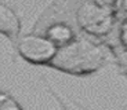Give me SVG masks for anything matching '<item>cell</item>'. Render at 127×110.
Here are the masks:
<instances>
[{
    "instance_id": "1",
    "label": "cell",
    "mask_w": 127,
    "mask_h": 110,
    "mask_svg": "<svg viewBox=\"0 0 127 110\" xmlns=\"http://www.w3.org/2000/svg\"><path fill=\"white\" fill-rule=\"evenodd\" d=\"M108 47L84 36H77L72 43L58 48L48 66L72 76H87L98 72L108 62Z\"/></svg>"
},
{
    "instance_id": "2",
    "label": "cell",
    "mask_w": 127,
    "mask_h": 110,
    "mask_svg": "<svg viewBox=\"0 0 127 110\" xmlns=\"http://www.w3.org/2000/svg\"><path fill=\"white\" fill-rule=\"evenodd\" d=\"M75 22L79 30L84 35L95 39H104L113 32L118 15L116 11L101 8L91 0H82L75 10Z\"/></svg>"
},
{
    "instance_id": "3",
    "label": "cell",
    "mask_w": 127,
    "mask_h": 110,
    "mask_svg": "<svg viewBox=\"0 0 127 110\" xmlns=\"http://www.w3.org/2000/svg\"><path fill=\"white\" fill-rule=\"evenodd\" d=\"M18 55L32 65L48 66L57 55L58 47L41 33H26L15 44Z\"/></svg>"
},
{
    "instance_id": "4",
    "label": "cell",
    "mask_w": 127,
    "mask_h": 110,
    "mask_svg": "<svg viewBox=\"0 0 127 110\" xmlns=\"http://www.w3.org/2000/svg\"><path fill=\"white\" fill-rule=\"evenodd\" d=\"M0 33L6 36L14 47L21 37V18L15 10L6 3H0Z\"/></svg>"
},
{
    "instance_id": "5",
    "label": "cell",
    "mask_w": 127,
    "mask_h": 110,
    "mask_svg": "<svg viewBox=\"0 0 127 110\" xmlns=\"http://www.w3.org/2000/svg\"><path fill=\"white\" fill-rule=\"evenodd\" d=\"M41 35H44L53 44H55L58 48L65 47L69 43H72L77 37L76 32L70 23L65 21H53L50 22Z\"/></svg>"
},
{
    "instance_id": "6",
    "label": "cell",
    "mask_w": 127,
    "mask_h": 110,
    "mask_svg": "<svg viewBox=\"0 0 127 110\" xmlns=\"http://www.w3.org/2000/svg\"><path fill=\"white\" fill-rule=\"evenodd\" d=\"M41 80H43V83H44V85H46V88H47L48 94L54 98L55 102L60 105L62 110H90V109H87L86 106H83L82 103H79V102L73 101V99H69V98L61 95L60 92H57L54 88L51 87V84L46 79H41Z\"/></svg>"
},
{
    "instance_id": "7",
    "label": "cell",
    "mask_w": 127,
    "mask_h": 110,
    "mask_svg": "<svg viewBox=\"0 0 127 110\" xmlns=\"http://www.w3.org/2000/svg\"><path fill=\"white\" fill-rule=\"evenodd\" d=\"M0 110H25V109L21 106V103L14 96H11L8 92L3 91L1 98H0Z\"/></svg>"
},
{
    "instance_id": "8",
    "label": "cell",
    "mask_w": 127,
    "mask_h": 110,
    "mask_svg": "<svg viewBox=\"0 0 127 110\" xmlns=\"http://www.w3.org/2000/svg\"><path fill=\"white\" fill-rule=\"evenodd\" d=\"M116 37H118L119 47L127 54V21H120V23L118 26Z\"/></svg>"
},
{
    "instance_id": "9",
    "label": "cell",
    "mask_w": 127,
    "mask_h": 110,
    "mask_svg": "<svg viewBox=\"0 0 127 110\" xmlns=\"http://www.w3.org/2000/svg\"><path fill=\"white\" fill-rule=\"evenodd\" d=\"M91 1L101 8L109 10V11H116L119 3V0H91Z\"/></svg>"
},
{
    "instance_id": "10",
    "label": "cell",
    "mask_w": 127,
    "mask_h": 110,
    "mask_svg": "<svg viewBox=\"0 0 127 110\" xmlns=\"http://www.w3.org/2000/svg\"><path fill=\"white\" fill-rule=\"evenodd\" d=\"M116 15H118V19H120V21H127V0H119Z\"/></svg>"
},
{
    "instance_id": "11",
    "label": "cell",
    "mask_w": 127,
    "mask_h": 110,
    "mask_svg": "<svg viewBox=\"0 0 127 110\" xmlns=\"http://www.w3.org/2000/svg\"><path fill=\"white\" fill-rule=\"evenodd\" d=\"M1 92H3V91H1V89H0V98H1Z\"/></svg>"
}]
</instances>
